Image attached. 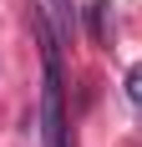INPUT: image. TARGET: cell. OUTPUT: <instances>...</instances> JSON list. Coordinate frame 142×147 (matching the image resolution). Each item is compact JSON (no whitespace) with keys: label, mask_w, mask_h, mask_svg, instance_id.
<instances>
[{"label":"cell","mask_w":142,"mask_h":147,"mask_svg":"<svg viewBox=\"0 0 142 147\" xmlns=\"http://www.w3.org/2000/svg\"><path fill=\"white\" fill-rule=\"evenodd\" d=\"M30 30H36V41H41V66H46V86H41V137L46 147H71L66 142V102H61V41H56V30L46 26V15L41 10H30Z\"/></svg>","instance_id":"obj_1"},{"label":"cell","mask_w":142,"mask_h":147,"mask_svg":"<svg viewBox=\"0 0 142 147\" xmlns=\"http://www.w3.org/2000/svg\"><path fill=\"white\" fill-rule=\"evenodd\" d=\"M107 10H112V0H91V5H86V20H91V41H97V46H107V41H112V30H107Z\"/></svg>","instance_id":"obj_2"},{"label":"cell","mask_w":142,"mask_h":147,"mask_svg":"<svg viewBox=\"0 0 142 147\" xmlns=\"http://www.w3.org/2000/svg\"><path fill=\"white\" fill-rule=\"evenodd\" d=\"M122 86H127V102H132V107L142 112V61H137V66L127 71V81H122Z\"/></svg>","instance_id":"obj_3"},{"label":"cell","mask_w":142,"mask_h":147,"mask_svg":"<svg viewBox=\"0 0 142 147\" xmlns=\"http://www.w3.org/2000/svg\"><path fill=\"white\" fill-rule=\"evenodd\" d=\"M66 5H71V0H61V15H66Z\"/></svg>","instance_id":"obj_4"}]
</instances>
